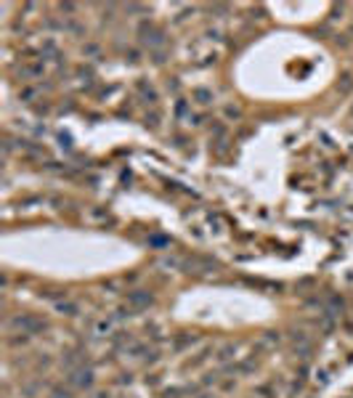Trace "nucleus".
Masks as SVG:
<instances>
[{
  "label": "nucleus",
  "mask_w": 353,
  "mask_h": 398,
  "mask_svg": "<svg viewBox=\"0 0 353 398\" xmlns=\"http://www.w3.org/2000/svg\"><path fill=\"white\" fill-rule=\"evenodd\" d=\"M11 329H21V335H32L37 329H45V324L40 319H32V316H16V319H11Z\"/></svg>",
  "instance_id": "obj_2"
},
{
  "label": "nucleus",
  "mask_w": 353,
  "mask_h": 398,
  "mask_svg": "<svg viewBox=\"0 0 353 398\" xmlns=\"http://www.w3.org/2000/svg\"><path fill=\"white\" fill-rule=\"evenodd\" d=\"M128 303H130V308H149L151 306V295L149 292H130L128 295Z\"/></svg>",
  "instance_id": "obj_4"
},
{
  "label": "nucleus",
  "mask_w": 353,
  "mask_h": 398,
  "mask_svg": "<svg viewBox=\"0 0 353 398\" xmlns=\"http://www.w3.org/2000/svg\"><path fill=\"white\" fill-rule=\"evenodd\" d=\"M194 98L199 101V104H210V101H213V93H210L207 88H197L194 90Z\"/></svg>",
  "instance_id": "obj_9"
},
{
  "label": "nucleus",
  "mask_w": 353,
  "mask_h": 398,
  "mask_svg": "<svg viewBox=\"0 0 353 398\" xmlns=\"http://www.w3.org/2000/svg\"><path fill=\"white\" fill-rule=\"evenodd\" d=\"M138 35H141V45H149V48H162L165 45V35L146 21L138 27Z\"/></svg>",
  "instance_id": "obj_1"
},
{
  "label": "nucleus",
  "mask_w": 353,
  "mask_h": 398,
  "mask_svg": "<svg viewBox=\"0 0 353 398\" xmlns=\"http://www.w3.org/2000/svg\"><path fill=\"white\" fill-rule=\"evenodd\" d=\"M37 74H43V61L32 66H21V77H37Z\"/></svg>",
  "instance_id": "obj_8"
},
{
  "label": "nucleus",
  "mask_w": 353,
  "mask_h": 398,
  "mask_svg": "<svg viewBox=\"0 0 353 398\" xmlns=\"http://www.w3.org/2000/svg\"><path fill=\"white\" fill-rule=\"evenodd\" d=\"M351 85H353V80H351V77H348V74H346V77H343V82H340V85H338V88H340L343 93H348V90H351Z\"/></svg>",
  "instance_id": "obj_11"
},
{
  "label": "nucleus",
  "mask_w": 353,
  "mask_h": 398,
  "mask_svg": "<svg viewBox=\"0 0 353 398\" xmlns=\"http://www.w3.org/2000/svg\"><path fill=\"white\" fill-rule=\"evenodd\" d=\"M114 321H117L114 316H112V319H98L96 324H93V335H98V337L109 335V332H112V329H114Z\"/></svg>",
  "instance_id": "obj_5"
},
{
  "label": "nucleus",
  "mask_w": 353,
  "mask_h": 398,
  "mask_svg": "<svg viewBox=\"0 0 353 398\" xmlns=\"http://www.w3.org/2000/svg\"><path fill=\"white\" fill-rule=\"evenodd\" d=\"M202 398H210V396H202Z\"/></svg>",
  "instance_id": "obj_15"
},
{
  "label": "nucleus",
  "mask_w": 353,
  "mask_h": 398,
  "mask_svg": "<svg viewBox=\"0 0 353 398\" xmlns=\"http://www.w3.org/2000/svg\"><path fill=\"white\" fill-rule=\"evenodd\" d=\"M69 385L72 388H90V385H93V372H90L88 367L72 369L69 372Z\"/></svg>",
  "instance_id": "obj_3"
},
{
  "label": "nucleus",
  "mask_w": 353,
  "mask_h": 398,
  "mask_svg": "<svg viewBox=\"0 0 353 398\" xmlns=\"http://www.w3.org/2000/svg\"><path fill=\"white\" fill-rule=\"evenodd\" d=\"M56 311H58V313H66V316H74V313H77V306H74V303H69V300H58V303H56Z\"/></svg>",
  "instance_id": "obj_7"
},
{
  "label": "nucleus",
  "mask_w": 353,
  "mask_h": 398,
  "mask_svg": "<svg viewBox=\"0 0 353 398\" xmlns=\"http://www.w3.org/2000/svg\"><path fill=\"white\" fill-rule=\"evenodd\" d=\"M226 117H239V109H234V106H226Z\"/></svg>",
  "instance_id": "obj_14"
},
{
  "label": "nucleus",
  "mask_w": 353,
  "mask_h": 398,
  "mask_svg": "<svg viewBox=\"0 0 353 398\" xmlns=\"http://www.w3.org/2000/svg\"><path fill=\"white\" fill-rule=\"evenodd\" d=\"M35 93H37L35 88H24L21 90V98H35Z\"/></svg>",
  "instance_id": "obj_13"
},
{
  "label": "nucleus",
  "mask_w": 353,
  "mask_h": 398,
  "mask_svg": "<svg viewBox=\"0 0 353 398\" xmlns=\"http://www.w3.org/2000/svg\"><path fill=\"white\" fill-rule=\"evenodd\" d=\"M351 114H353V109H351Z\"/></svg>",
  "instance_id": "obj_16"
},
{
  "label": "nucleus",
  "mask_w": 353,
  "mask_h": 398,
  "mask_svg": "<svg viewBox=\"0 0 353 398\" xmlns=\"http://www.w3.org/2000/svg\"><path fill=\"white\" fill-rule=\"evenodd\" d=\"M231 353H234V348H231V345H226V348H223L221 353H218V361H229V359H231Z\"/></svg>",
  "instance_id": "obj_10"
},
{
  "label": "nucleus",
  "mask_w": 353,
  "mask_h": 398,
  "mask_svg": "<svg viewBox=\"0 0 353 398\" xmlns=\"http://www.w3.org/2000/svg\"><path fill=\"white\" fill-rule=\"evenodd\" d=\"M50 398H72V393H69V391H61V388H56V391L50 393Z\"/></svg>",
  "instance_id": "obj_12"
},
{
  "label": "nucleus",
  "mask_w": 353,
  "mask_h": 398,
  "mask_svg": "<svg viewBox=\"0 0 353 398\" xmlns=\"http://www.w3.org/2000/svg\"><path fill=\"white\" fill-rule=\"evenodd\" d=\"M64 367L69 369V372H72V369H80V367H85V359H82V353H77V351H74V353H66V356H64Z\"/></svg>",
  "instance_id": "obj_6"
}]
</instances>
